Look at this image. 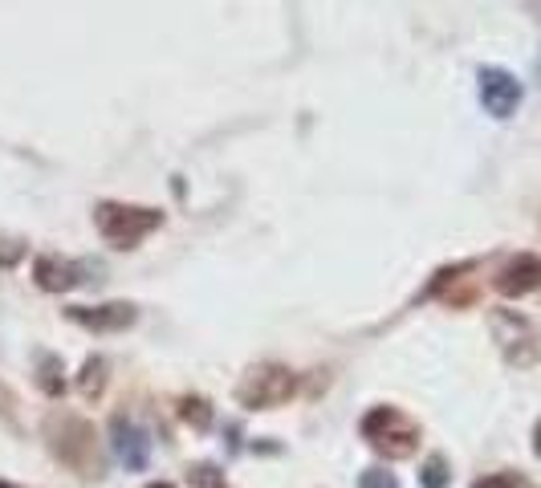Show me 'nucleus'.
I'll list each match as a JSON object with an SVG mask.
<instances>
[{"label":"nucleus","instance_id":"1","mask_svg":"<svg viewBox=\"0 0 541 488\" xmlns=\"http://www.w3.org/2000/svg\"><path fill=\"white\" fill-rule=\"evenodd\" d=\"M358 432H363V440L383 452L387 460H403L419 448V427L399 411V407H375L363 415V423H358Z\"/></svg>","mask_w":541,"mask_h":488},{"label":"nucleus","instance_id":"2","mask_svg":"<svg viewBox=\"0 0 541 488\" xmlns=\"http://www.w3.org/2000/svg\"><path fill=\"white\" fill-rule=\"evenodd\" d=\"M94 224L102 232L106 244H114V249H135V244L143 236H151L159 224H163V212L155 208H135V204H98L94 208Z\"/></svg>","mask_w":541,"mask_h":488},{"label":"nucleus","instance_id":"3","mask_svg":"<svg viewBox=\"0 0 541 488\" xmlns=\"http://www.w3.org/2000/svg\"><path fill=\"white\" fill-rule=\"evenodd\" d=\"M293 391H297V379H293L289 366L265 362V366H253V371L245 375V383L236 387V403L249 407V411H269V407H281Z\"/></svg>","mask_w":541,"mask_h":488},{"label":"nucleus","instance_id":"4","mask_svg":"<svg viewBox=\"0 0 541 488\" xmlns=\"http://www.w3.org/2000/svg\"><path fill=\"white\" fill-rule=\"evenodd\" d=\"M49 436H53V452L62 456V464H70L74 472H98V448H94V427L78 415H62L49 419Z\"/></svg>","mask_w":541,"mask_h":488},{"label":"nucleus","instance_id":"5","mask_svg":"<svg viewBox=\"0 0 541 488\" xmlns=\"http://www.w3.org/2000/svg\"><path fill=\"white\" fill-rule=\"evenodd\" d=\"M493 334H497V342H501V350H505V358L513 366H533L537 362V334H533V326L525 318H517L509 310H497L493 314Z\"/></svg>","mask_w":541,"mask_h":488},{"label":"nucleus","instance_id":"6","mask_svg":"<svg viewBox=\"0 0 541 488\" xmlns=\"http://www.w3.org/2000/svg\"><path fill=\"white\" fill-rule=\"evenodd\" d=\"M521 102V82L509 70H480V106H485L493 118H509Z\"/></svg>","mask_w":541,"mask_h":488},{"label":"nucleus","instance_id":"7","mask_svg":"<svg viewBox=\"0 0 541 488\" xmlns=\"http://www.w3.org/2000/svg\"><path fill=\"white\" fill-rule=\"evenodd\" d=\"M110 444H114V456L127 464V472H143L147 468V460H151V440H147V432L139 423H131V419H123V415H114L110 419Z\"/></svg>","mask_w":541,"mask_h":488},{"label":"nucleus","instance_id":"8","mask_svg":"<svg viewBox=\"0 0 541 488\" xmlns=\"http://www.w3.org/2000/svg\"><path fill=\"white\" fill-rule=\"evenodd\" d=\"M70 322L86 326V330H127L139 314H135V305L127 301H106V305H70Z\"/></svg>","mask_w":541,"mask_h":488},{"label":"nucleus","instance_id":"9","mask_svg":"<svg viewBox=\"0 0 541 488\" xmlns=\"http://www.w3.org/2000/svg\"><path fill=\"white\" fill-rule=\"evenodd\" d=\"M537 285H541V261L529 257V253L513 257V261L497 273V293H501V297H525V293L537 289Z\"/></svg>","mask_w":541,"mask_h":488},{"label":"nucleus","instance_id":"10","mask_svg":"<svg viewBox=\"0 0 541 488\" xmlns=\"http://www.w3.org/2000/svg\"><path fill=\"white\" fill-rule=\"evenodd\" d=\"M82 273H86V265L57 261V257H37V265H33V277H37V285H41L45 293H66V289L82 285V281H86Z\"/></svg>","mask_w":541,"mask_h":488},{"label":"nucleus","instance_id":"11","mask_svg":"<svg viewBox=\"0 0 541 488\" xmlns=\"http://www.w3.org/2000/svg\"><path fill=\"white\" fill-rule=\"evenodd\" d=\"M66 371H62V358H53V354H41V362H37V387L45 391V395H62L66 391V379H62Z\"/></svg>","mask_w":541,"mask_h":488},{"label":"nucleus","instance_id":"12","mask_svg":"<svg viewBox=\"0 0 541 488\" xmlns=\"http://www.w3.org/2000/svg\"><path fill=\"white\" fill-rule=\"evenodd\" d=\"M82 395L86 399H94V395H102V387H106V362L102 358H90L86 366H82Z\"/></svg>","mask_w":541,"mask_h":488},{"label":"nucleus","instance_id":"13","mask_svg":"<svg viewBox=\"0 0 541 488\" xmlns=\"http://www.w3.org/2000/svg\"><path fill=\"white\" fill-rule=\"evenodd\" d=\"M419 484H424V488H448V460L444 456H428L424 472H419Z\"/></svg>","mask_w":541,"mask_h":488},{"label":"nucleus","instance_id":"14","mask_svg":"<svg viewBox=\"0 0 541 488\" xmlns=\"http://www.w3.org/2000/svg\"><path fill=\"white\" fill-rule=\"evenodd\" d=\"M179 415H184V419L196 427V432H208V427H212V407H208L204 399H184Z\"/></svg>","mask_w":541,"mask_h":488},{"label":"nucleus","instance_id":"15","mask_svg":"<svg viewBox=\"0 0 541 488\" xmlns=\"http://www.w3.org/2000/svg\"><path fill=\"white\" fill-rule=\"evenodd\" d=\"M358 488H399V480L387 468H367L363 476H358Z\"/></svg>","mask_w":541,"mask_h":488},{"label":"nucleus","instance_id":"16","mask_svg":"<svg viewBox=\"0 0 541 488\" xmlns=\"http://www.w3.org/2000/svg\"><path fill=\"white\" fill-rule=\"evenodd\" d=\"M472 488H509V476H485V480H476Z\"/></svg>","mask_w":541,"mask_h":488},{"label":"nucleus","instance_id":"17","mask_svg":"<svg viewBox=\"0 0 541 488\" xmlns=\"http://www.w3.org/2000/svg\"><path fill=\"white\" fill-rule=\"evenodd\" d=\"M533 448H537V456H541V423H537V432H533Z\"/></svg>","mask_w":541,"mask_h":488},{"label":"nucleus","instance_id":"18","mask_svg":"<svg viewBox=\"0 0 541 488\" xmlns=\"http://www.w3.org/2000/svg\"><path fill=\"white\" fill-rule=\"evenodd\" d=\"M509 488H533V484H525V480H517V476H509Z\"/></svg>","mask_w":541,"mask_h":488},{"label":"nucleus","instance_id":"19","mask_svg":"<svg viewBox=\"0 0 541 488\" xmlns=\"http://www.w3.org/2000/svg\"><path fill=\"white\" fill-rule=\"evenodd\" d=\"M147 488H175L171 480H155V484H147Z\"/></svg>","mask_w":541,"mask_h":488},{"label":"nucleus","instance_id":"20","mask_svg":"<svg viewBox=\"0 0 541 488\" xmlns=\"http://www.w3.org/2000/svg\"><path fill=\"white\" fill-rule=\"evenodd\" d=\"M0 488H17V484H5V480H0Z\"/></svg>","mask_w":541,"mask_h":488},{"label":"nucleus","instance_id":"21","mask_svg":"<svg viewBox=\"0 0 541 488\" xmlns=\"http://www.w3.org/2000/svg\"><path fill=\"white\" fill-rule=\"evenodd\" d=\"M216 488H224V484H216Z\"/></svg>","mask_w":541,"mask_h":488}]
</instances>
